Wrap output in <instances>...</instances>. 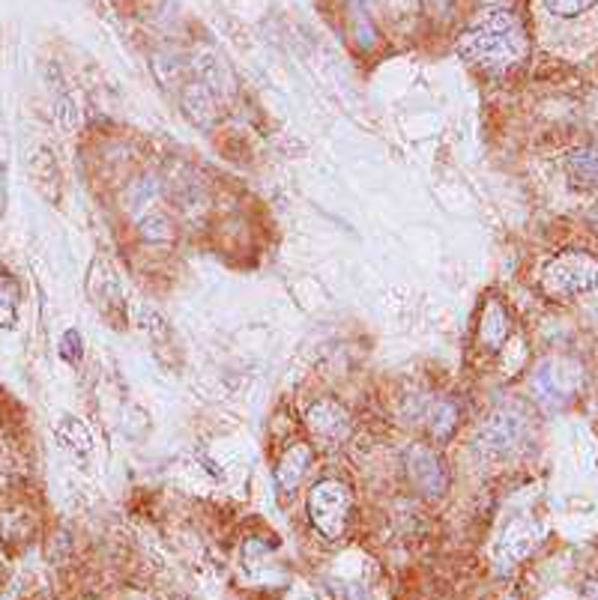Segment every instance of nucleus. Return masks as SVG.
Masks as SVG:
<instances>
[{
	"mask_svg": "<svg viewBox=\"0 0 598 600\" xmlns=\"http://www.w3.org/2000/svg\"><path fill=\"white\" fill-rule=\"evenodd\" d=\"M147 335H150V341H153L155 356L168 365V350L165 347H171L177 352V338H174V332H171V326L159 314H147Z\"/></svg>",
	"mask_w": 598,
	"mask_h": 600,
	"instance_id": "nucleus-17",
	"label": "nucleus"
},
{
	"mask_svg": "<svg viewBox=\"0 0 598 600\" xmlns=\"http://www.w3.org/2000/svg\"><path fill=\"white\" fill-rule=\"evenodd\" d=\"M509 335V320H506V311L497 299H490L485 311H482L479 320V341L485 343L488 350H499Z\"/></svg>",
	"mask_w": 598,
	"mask_h": 600,
	"instance_id": "nucleus-13",
	"label": "nucleus"
},
{
	"mask_svg": "<svg viewBox=\"0 0 598 600\" xmlns=\"http://www.w3.org/2000/svg\"><path fill=\"white\" fill-rule=\"evenodd\" d=\"M308 520L326 541H339L347 532L350 523V508H354V496L350 487L339 478H326L315 484L308 493Z\"/></svg>",
	"mask_w": 598,
	"mask_h": 600,
	"instance_id": "nucleus-2",
	"label": "nucleus"
},
{
	"mask_svg": "<svg viewBox=\"0 0 598 600\" xmlns=\"http://www.w3.org/2000/svg\"><path fill=\"white\" fill-rule=\"evenodd\" d=\"M545 290L556 299H569V296L586 293L598 281V260L584 251H569L554 257L545 266Z\"/></svg>",
	"mask_w": 598,
	"mask_h": 600,
	"instance_id": "nucleus-3",
	"label": "nucleus"
},
{
	"mask_svg": "<svg viewBox=\"0 0 598 600\" xmlns=\"http://www.w3.org/2000/svg\"><path fill=\"white\" fill-rule=\"evenodd\" d=\"M545 4H547V10L554 15H560V19H575V15L593 10L598 0H545Z\"/></svg>",
	"mask_w": 598,
	"mask_h": 600,
	"instance_id": "nucleus-19",
	"label": "nucleus"
},
{
	"mask_svg": "<svg viewBox=\"0 0 598 600\" xmlns=\"http://www.w3.org/2000/svg\"><path fill=\"white\" fill-rule=\"evenodd\" d=\"M162 186L155 183V177H138L132 179V186L126 188V194H123V207L129 212H135V216H144L147 207L159 197Z\"/></svg>",
	"mask_w": 598,
	"mask_h": 600,
	"instance_id": "nucleus-15",
	"label": "nucleus"
},
{
	"mask_svg": "<svg viewBox=\"0 0 598 600\" xmlns=\"http://www.w3.org/2000/svg\"><path fill=\"white\" fill-rule=\"evenodd\" d=\"M87 296L102 320H108L114 328L126 326V299H123L120 278L105 257H96L87 269Z\"/></svg>",
	"mask_w": 598,
	"mask_h": 600,
	"instance_id": "nucleus-4",
	"label": "nucleus"
},
{
	"mask_svg": "<svg viewBox=\"0 0 598 600\" xmlns=\"http://www.w3.org/2000/svg\"><path fill=\"white\" fill-rule=\"evenodd\" d=\"M183 111L198 129H212V126H216L219 102H216L212 87H207L203 81H192L188 87H183Z\"/></svg>",
	"mask_w": 598,
	"mask_h": 600,
	"instance_id": "nucleus-10",
	"label": "nucleus"
},
{
	"mask_svg": "<svg viewBox=\"0 0 598 600\" xmlns=\"http://www.w3.org/2000/svg\"><path fill=\"white\" fill-rule=\"evenodd\" d=\"M306 427H308L311 437L321 442V446L339 448L350 439L354 418H350V413L339 404V400L321 398L306 409Z\"/></svg>",
	"mask_w": 598,
	"mask_h": 600,
	"instance_id": "nucleus-5",
	"label": "nucleus"
},
{
	"mask_svg": "<svg viewBox=\"0 0 598 600\" xmlns=\"http://www.w3.org/2000/svg\"><path fill=\"white\" fill-rule=\"evenodd\" d=\"M422 424L428 427V433L437 442L452 439L455 427H458V407L452 400H434L422 409Z\"/></svg>",
	"mask_w": 598,
	"mask_h": 600,
	"instance_id": "nucleus-11",
	"label": "nucleus"
},
{
	"mask_svg": "<svg viewBox=\"0 0 598 600\" xmlns=\"http://www.w3.org/2000/svg\"><path fill=\"white\" fill-rule=\"evenodd\" d=\"M407 475H411L413 487L431 499L443 496L449 487V470L443 457L428 446H411V451H407Z\"/></svg>",
	"mask_w": 598,
	"mask_h": 600,
	"instance_id": "nucleus-6",
	"label": "nucleus"
},
{
	"mask_svg": "<svg viewBox=\"0 0 598 600\" xmlns=\"http://www.w3.org/2000/svg\"><path fill=\"white\" fill-rule=\"evenodd\" d=\"M485 4H497V0H485Z\"/></svg>",
	"mask_w": 598,
	"mask_h": 600,
	"instance_id": "nucleus-22",
	"label": "nucleus"
},
{
	"mask_svg": "<svg viewBox=\"0 0 598 600\" xmlns=\"http://www.w3.org/2000/svg\"><path fill=\"white\" fill-rule=\"evenodd\" d=\"M19 320V284L0 269V328H12Z\"/></svg>",
	"mask_w": 598,
	"mask_h": 600,
	"instance_id": "nucleus-16",
	"label": "nucleus"
},
{
	"mask_svg": "<svg viewBox=\"0 0 598 600\" xmlns=\"http://www.w3.org/2000/svg\"><path fill=\"white\" fill-rule=\"evenodd\" d=\"M138 236L150 245H171V242H177V225L168 212L147 209L144 216L138 218Z\"/></svg>",
	"mask_w": 598,
	"mask_h": 600,
	"instance_id": "nucleus-12",
	"label": "nucleus"
},
{
	"mask_svg": "<svg viewBox=\"0 0 598 600\" xmlns=\"http://www.w3.org/2000/svg\"><path fill=\"white\" fill-rule=\"evenodd\" d=\"M527 30L509 10L490 12L485 21L458 39V51L464 60L485 72H494V75L518 66L527 57Z\"/></svg>",
	"mask_w": 598,
	"mask_h": 600,
	"instance_id": "nucleus-1",
	"label": "nucleus"
},
{
	"mask_svg": "<svg viewBox=\"0 0 598 600\" xmlns=\"http://www.w3.org/2000/svg\"><path fill=\"white\" fill-rule=\"evenodd\" d=\"M30 179H34L36 192L45 197L48 203H60L63 197V174H60V164L52 155V150H36L30 155Z\"/></svg>",
	"mask_w": 598,
	"mask_h": 600,
	"instance_id": "nucleus-9",
	"label": "nucleus"
},
{
	"mask_svg": "<svg viewBox=\"0 0 598 600\" xmlns=\"http://www.w3.org/2000/svg\"><path fill=\"white\" fill-rule=\"evenodd\" d=\"M521 430H523V424H521L518 415H512V413L490 415L488 424L479 430L476 451L482 457H488V460L512 454V451L518 448V442H521Z\"/></svg>",
	"mask_w": 598,
	"mask_h": 600,
	"instance_id": "nucleus-7",
	"label": "nucleus"
},
{
	"mask_svg": "<svg viewBox=\"0 0 598 600\" xmlns=\"http://www.w3.org/2000/svg\"><path fill=\"white\" fill-rule=\"evenodd\" d=\"M57 439H60L63 448L78 457H87L90 451H93V433H90V427L76 415H67L57 422Z\"/></svg>",
	"mask_w": 598,
	"mask_h": 600,
	"instance_id": "nucleus-14",
	"label": "nucleus"
},
{
	"mask_svg": "<svg viewBox=\"0 0 598 600\" xmlns=\"http://www.w3.org/2000/svg\"><path fill=\"white\" fill-rule=\"evenodd\" d=\"M81 352H84V343H81V335L76 332V328L63 332V338H60V359L78 361V359H81Z\"/></svg>",
	"mask_w": 598,
	"mask_h": 600,
	"instance_id": "nucleus-20",
	"label": "nucleus"
},
{
	"mask_svg": "<svg viewBox=\"0 0 598 600\" xmlns=\"http://www.w3.org/2000/svg\"><path fill=\"white\" fill-rule=\"evenodd\" d=\"M571 177L578 179L580 186H593L598 179V155L595 153H575L569 162Z\"/></svg>",
	"mask_w": 598,
	"mask_h": 600,
	"instance_id": "nucleus-18",
	"label": "nucleus"
},
{
	"mask_svg": "<svg viewBox=\"0 0 598 600\" xmlns=\"http://www.w3.org/2000/svg\"><path fill=\"white\" fill-rule=\"evenodd\" d=\"M354 6H356L354 21H356L359 43H363V45H371V43H377V33H374V30H368V10H365V4H363V0H354Z\"/></svg>",
	"mask_w": 598,
	"mask_h": 600,
	"instance_id": "nucleus-21",
	"label": "nucleus"
},
{
	"mask_svg": "<svg viewBox=\"0 0 598 600\" xmlns=\"http://www.w3.org/2000/svg\"><path fill=\"white\" fill-rule=\"evenodd\" d=\"M311 463H315V451H311L308 442H293V446L282 451V457L275 463V487L284 499H291L299 490Z\"/></svg>",
	"mask_w": 598,
	"mask_h": 600,
	"instance_id": "nucleus-8",
	"label": "nucleus"
}]
</instances>
